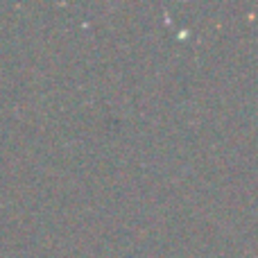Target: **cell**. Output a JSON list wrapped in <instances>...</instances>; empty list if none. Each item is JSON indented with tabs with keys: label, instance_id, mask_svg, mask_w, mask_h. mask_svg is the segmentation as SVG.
<instances>
[{
	"label": "cell",
	"instance_id": "6da1fadb",
	"mask_svg": "<svg viewBox=\"0 0 258 258\" xmlns=\"http://www.w3.org/2000/svg\"><path fill=\"white\" fill-rule=\"evenodd\" d=\"M256 113H258V107H256Z\"/></svg>",
	"mask_w": 258,
	"mask_h": 258
}]
</instances>
